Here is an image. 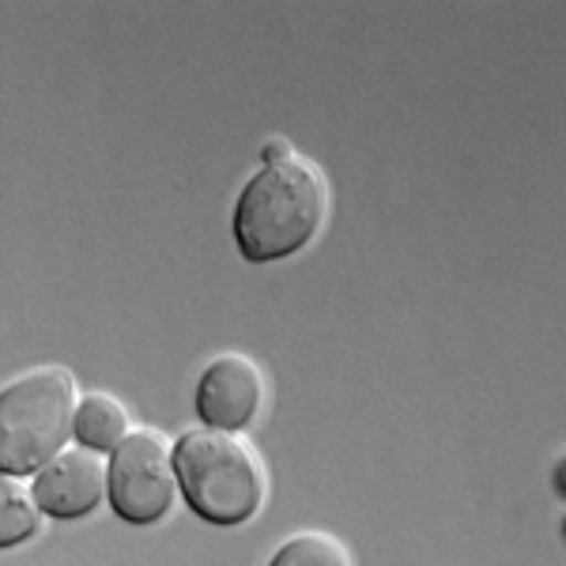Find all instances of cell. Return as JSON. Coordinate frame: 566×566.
<instances>
[{"label": "cell", "instance_id": "obj_1", "mask_svg": "<svg viewBox=\"0 0 566 566\" xmlns=\"http://www.w3.org/2000/svg\"><path fill=\"white\" fill-rule=\"evenodd\" d=\"M328 186L325 175L303 155L264 167L245 181L234 205V242L250 264L295 258L314 242L325 223Z\"/></svg>", "mask_w": 566, "mask_h": 566}, {"label": "cell", "instance_id": "obj_2", "mask_svg": "<svg viewBox=\"0 0 566 566\" xmlns=\"http://www.w3.org/2000/svg\"><path fill=\"white\" fill-rule=\"evenodd\" d=\"M175 469L181 495L208 525H245L264 502V464L239 434L186 431L175 442Z\"/></svg>", "mask_w": 566, "mask_h": 566}, {"label": "cell", "instance_id": "obj_3", "mask_svg": "<svg viewBox=\"0 0 566 566\" xmlns=\"http://www.w3.org/2000/svg\"><path fill=\"white\" fill-rule=\"evenodd\" d=\"M76 378L65 367H39L0 392V472L39 476L65 453L76 427Z\"/></svg>", "mask_w": 566, "mask_h": 566}, {"label": "cell", "instance_id": "obj_4", "mask_svg": "<svg viewBox=\"0 0 566 566\" xmlns=\"http://www.w3.org/2000/svg\"><path fill=\"white\" fill-rule=\"evenodd\" d=\"M181 491L175 469V446L159 431H133L109 453L106 495L109 506L129 525H155L170 514Z\"/></svg>", "mask_w": 566, "mask_h": 566}, {"label": "cell", "instance_id": "obj_5", "mask_svg": "<svg viewBox=\"0 0 566 566\" xmlns=\"http://www.w3.org/2000/svg\"><path fill=\"white\" fill-rule=\"evenodd\" d=\"M264 400V374L245 355H219L197 381V416L212 431L239 434L253 423Z\"/></svg>", "mask_w": 566, "mask_h": 566}, {"label": "cell", "instance_id": "obj_6", "mask_svg": "<svg viewBox=\"0 0 566 566\" xmlns=\"http://www.w3.org/2000/svg\"><path fill=\"white\" fill-rule=\"evenodd\" d=\"M31 491L39 499L42 514L57 517V522H76L103 502L106 464L91 450H65L34 476Z\"/></svg>", "mask_w": 566, "mask_h": 566}, {"label": "cell", "instance_id": "obj_7", "mask_svg": "<svg viewBox=\"0 0 566 566\" xmlns=\"http://www.w3.org/2000/svg\"><path fill=\"white\" fill-rule=\"evenodd\" d=\"M129 434H133L129 431V412L122 408V400L106 397V392H84V397H80L72 438H76L84 450L114 453Z\"/></svg>", "mask_w": 566, "mask_h": 566}, {"label": "cell", "instance_id": "obj_8", "mask_svg": "<svg viewBox=\"0 0 566 566\" xmlns=\"http://www.w3.org/2000/svg\"><path fill=\"white\" fill-rule=\"evenodd\" d=\"M42 506L15 476L0 480V547H15L39 533Z\"/></svg>", "mask_w": 566, "mask_h": 566}, {"label": "cell", "instance_id": "obj_9", "mask_svg": "<svg viewBox=\"0 0 566 566\" xmlns=\"http://www.w3.org/2000/svg\"><path fill=\"white\" fill-rule=\"evenodd\" d=\"M269 566H352V555L336 536L298 533L272 555Z\"/></svg>", "mask_w": 566, "mask_h": 566}, {"label": "cell", "instance_id": "obj_10", "mask_svg": "<svg viewBox=\"0 0 566 566\" xmlns=\"http://www.w3.org/2000/svg\"><path fill=\"white\" fill-rule=\"evenodd\" d=\"M261 155H264V163H280V159H291V151H287V144L283 140H269L261 148Z\"/></svg>", "mask_w": 566, "mask_h": 566}, {"label": "cell", "instance_id": "obj_11", "mask_svg": "<svg viewBox=\"0 0 566 566\" xmlns=\"http://www.w3.org/2000/svg\"><path fill=\"white\" fill-rule=\"evenodd\" d=\"M552 483H555V491H559V495L566 499V453L559 461H555V469H552Z\"/></svg>", "mask_w": 566, "mask_h": 566}, {"label": "cell", "instance_id": "obj_12", "mask_svg": "<svg viewBox=\"0 0 566 566\" xmlns=\"http://www.w3.org/2000/svg\"><path fill=\"white\" fill-rule=\"evenodd\" d=\"M563 536H566V517H563Z\"/></svg>", "mask_w": 566, "mask_h": 566}]
</instances>
